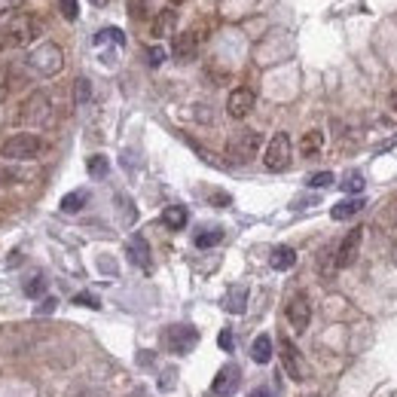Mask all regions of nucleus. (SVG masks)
Segmentation results:
<instances>
[{
	"mask_svg": "<svg viewBox=\"0 0 397 397\" xmlns=\"http://www.w3.org/2000/svg\"><path fill=\"white\" fill-rule=\"evenodd\" d=\"M86 202H89V190H74V192H67V196L61 199V211L77 214V211L86 208Z\"/></svg>",
	"mask_w": 397,
	"mask_h": 397,
	"instance_id": "nucleus-22",
	"label": "nucleus"
},
{
	"mask_svg": "<svg viewBox=\"0 0 397 397\" xmlns=\"http://www.w3.org/2000/svg\"><path fill=\"white\" fill-rule=\"evenodd\" d=\"M18 175L16 171H9V168H0V183H13Z\"/></svg>",
	"mask_w": 397,
	"mask_h": 397,
	"instance_id": "nucleus-38",
	"label": "nucleus"
},
{
	"mask_svg": "<svg viewBox=\"0 0 397 397\" xmlns=\"http://www.w3.org/2000/svg\"><path fill=\"white\" fill-rule=\"evenodd\" d=\"M43 290H46V278H43V275H34V278L25 281V293H28V297H40Z\"/></svg>",
	"mask_w": 397,
	"mask_h": 397,
	"instance_id": "nucleus-29",
	"label": "nucleus"
},
{
	"mask_svg": "<svg viewBox=\"0 0 397 397\" xmlns=\"http://www.w3.org/2000/svg\"><path fill=\"white\" fill-rule=\"evenodd\" d=\"M269 266H272L275 272H288V269H293V266H297V251L288 248V244H278V248L272 251V257H269Z\"/></svg>",
	"mask_w": 397,
	"mask_h": 397,
	"instance_id": "nucleus-15",
	"label": "nucleus"
},
{
	"mask_svg": "<svg viewBox=\"0 0 397 397\" xmlns=\"http://www.w3.org/2000/svg\"><path fill=\"white\" fill-rule=\"evenodd\" d=\"M104 43H116V46H126V34L119 28H104L95 34V46H104Z\"/></svg>",
	"mask_w": 397,
	"mask_h": 397,
	"instance_id": "nucleus-25",
	"label": "nucleus"
},
{
	"mask_svg": "<svg viewBox=\"0 0 397 397\" xmlns=\"http://www.w3.org/2000/svg\"><path fill=\"white\" fill-rule=\"evenodd\" d=\"M251 358L257 361V364H269V361H272V336L260 333L257 339H254V345H251Z\"/></svg>",
	"mask_w": 397,
	"mask_h": 397,
	"instance_id": "nucleus-20",
	"label": "nucleus"
},
{
	"mask_svg": "<svg viewBox=\"0 0 397 397\" xmlns=\"http://www.w3.org/2000/svg\"><path fill=\"white\" fill-rule=\"evenodd\" d=\"M175 22H178V16H175V9H162V13L153 18V37H168L171 31H175Z\"/></svg>",
	"mask_w": 397,
	"mask_h": 397,
	"instance_id": "nucleus-18",
	"label": "nucleus"
},
{
	"mask_svg": "<svg viewBox=\"0 0 397 397\" xmlns=\"http://www.w3.org/2000/svg\"><path fill=\"white\" fill-rule=\"evenodd\" d=\"M92 4H95V6H107L110 0H92Z\"/></svg>",
	"mask_w": 397,
	"mask_h": 397,
	"instance_id": "nucleus-42",
	"label": "nucleus"
},
{
	"mask_svg": "<svg viewBox=\"0 0 397 397\" xmlns=\"http://www.w3.org/2000/svg\"><path fill=\"white\" fill-rule=\"evenodd\" d=\"M74 303L77 305H89V309H101V300L95 297V293H77Z\"/></svg>",
	"mask_w": 397,
	"mask_h": 397,
	"instance_id": "nucleus-32",
	"label": "nucleus"
},
{
	"mask_svg": "<svg viewBox=\"0 0 397 397\" xmlns=\"http://www.w3.org/2000/svg\"><path fill=\"white\" fill-rule=\"evenodd\" d=\"M364 187H366V180H364V175L358 168H352L349 175L342 178V183H339V190L342 192H352V196H358V192H364Z\"/></svg>",
	"mask_w": 397,
	"mask_h": 397,
	"instance_id": "nucleus-24",
	"label": "nucleus"
},
{
	"mask_svg": "<svg viewBox=\"0 0 397 397\" xmlns=\"http://www.w3.org/2000/svg\"><path fill=\"white\" fill-rule=\"evenodd\" d=\"M239 382H241V370H239L236 364L220 366L217 376H214V382H211L208 397H232V394L239 391Z\"/></svg>",
	"mask_w": 397,
	"mask_h": 397,
	"instance_id": "nucleus-8",
	"label": "nucleus"
},
{
	"mask_svg": "<svg viewBox=\"0 0 397 397\" xmlns=\"http://www.w3.org/2000/svg\"><path fill=\"white\" fill-rule=\"evenodd\" d=\"M40 153H43V141H40L37 135H28V131L6 138L4 144H0V156H4V159H13V162L37 159Z\"/></svg>",
	"mask_w": 397,
	"mask_h": 397,
	"instance_id": "nucleus-2",
	"label": "nucleus"
},
{
	"mask_svg": "<svg viewBox=\"0 0 397 397\" xmlns=\"http://www.w3.org/2000/svg\"><path fill=\"white\" fill-rule=\"evenodd\" d=\"M321 147H324V135H321L318 129L305 131L303 141H300V153H303V156H318Z\"/></svg>",
	"mask_w": 397,
	"mask_h": 397,
	"instance_id": "nucleus-21",
	"label": "nucleus"
},
{
	"mask_svg": "<svg viewBox=\"0 0 397 397\" xmlns=\"http://www.w3.org/2000/svg\"><path fill=\"white\" fill-rule=\"evenodd\" d=\"M257 150H260V131L244 129V131H239V135L229 138L227 156H229L232 162H239V165H248V162L257 156Z\"/></svg>",
	"mask_w": 397,
	"mask_h": 397,
	"instance_id": "nucleus-3",
	"label": "nucleus"
},
{
	"mask_svg": "<svg viewBox=\"0 0 397 397\" xmlns=\"http://www.w3.org/2000/svg\"><path fill=\"white\" fill-rule=\"evenodd\" d=\"M336 178H333V171H315V175H309V187H315V190H324V187H330Z\"/></svg>",
	"mask_w": 397,
	"mask_h": 397,
	"instance_id": "nucleus-28",
	"label": "nucleus"
},
{
	"mask_svg": "<svg viewBox=\"0 0 397 397\" xmlns=\"http://www.w3.org/2000/svg\"><path fill=\"white\" fill-rule=\"evenodd\" d=\"M361 208H364V199L354 196V199H345V202H339V205H333L330 217L333 220H352L354 214H361Z\"/></svg>",
	"mask_w": 397,
	"mask_h": 397,
	"instance_id": "nucleus-17",
	"label": "nucleus"
},
{
	"mask_svg": "<svg viewBox=\"0 0 397 397\" xmlns=\"http://www.w3.org/2000/svg\"><path fill=\"white\" fill-rule=\"evenodd\" d=\"M263 165H266L269 171H284L290 165V138L288 131H275L266 153H263Z\"/></svg>",
	"mask_w": 397,
	"mask_h": 397,
	"instance_id": "nucleus-7",
	"label": "nucleus"
},
{
	"mask_svg": "<svg viewBox=\"0 0 397 397\" xmlns=\"http://www.w3.org/2000/svg\"><path fill=\"white\" fill-rule=\"evenodd\" d=\"M187 220H190V214L183 205H168L165 211H162V223H165L168 229H183L187 227Z\"/></svg>",
	"mask_w": 397,
	"mask_h": 397,
	"instance_id": "nucleus-19",
	"label": "nucleus"
},
{
	"mask_svg": "<svg viewBox=\"0 0 397 397\" xmlns=\"http://www.w3.org/2000/svg\"><path fill=\"white\" fill-rule=\"evenodd\" d=\"M199 43H202L199 31H183V34L175 37L171 53H175L178 61H192V58H196V53H199Z\"/></svg>",
	"mask_w": 397,
	"mask_h": 397,
	"instance_id": "nucleus-13",
	"label": "nucleus"
},
{
	"mask_svg": "<svg viewBox=\"0 0 397 397\" xmlns=\"http://www.w3.org/2000/svg\"><path fill=\"white\" fill-rule=\"evenodd\" d=\"M147 61H150V67H159L162 61H165V49H162V46L147 49Z\"/></svg>",
	"mask_w": 397,
	"mask_h": 397,
	"instance_id": "nucleus-33",
	"label": "nucleus"
},
{
	"mask_svg": "<svg viewBox=\"0 0 397 397\" xmlns=\"http://www.w3.org/2000/svg\"><path fill=\"white\" fill-rule=\"evenodd\" d=\"M223 309L229 315H241L248 309V288L244 284H236V288H229V293L223 297Z\"/></svg>",
	"mask_w": 397,
	"mask_h": 397,
	"instance_id": "nucleus-16",
	"label": "nucleus"
},
{
	"mask_svg": "<svg viewBox=\"0 0 397 397\" xmlns=\"http://www.w3.org/2000/svg\"><path fill=\"white\" fill-rule=\"evenodd\" d=\"M116 202L122 205V217H126V223H135V217H138V214H135V205H131V202H129L126 196H119Z\"/></svg>",
	"mask_w": 397,
	"mask_h": 397,
	"instance_id": "nucleus-34",
	"label": "nucleus"
},
{
	"mask_svg": "<svg viewBox=\"0 0 397 397\" xmlns=\"http://www.w3.org/2000/svg\"><path fill=\"white\" fill-rule=\"evenodd\" d=\"M159 388H162V391H171V388H175V370L162 373V382H159Z\"/></svg>",
	"mask_w": 397,
	"mask_h": 397,
	"instance_id": "nucleus-35",
	"label": "nucleus"
},
{
	"mask_svg": "<svg viewBox=\"0 0 397 397\" xmlns=\"http://www.w3.org/2000/svg\"><path fill=\"white\" fill-rule=\"evenodd\" d=\"M89 98H92V83H89L86 77H77V83H74V101H77V107H83Z\"/></svg>",
	"mask_w": 397,
	"mask_h": 397,
	"instance_id": "nucleus-27",
	"label": "nucleus"
},
{
	"mask_svg": "<svg viewBox=\"0 0 397 397\" xmlns=\"http://www.w3.org/2000/svg\"><path fill=\"white\" fill-rule=\"evenodd\" d=\"M28 65L34 67L37 74H43V77H55L61 70V65H65V55H61V49L55 43H43V46H37L34 53H31Z\"/></svg>",
	"mask_w": 397,
	"mask_h": 397,
	"instance_id": "nucleus-4",
	"label": "nucleus"
},
{
	"mask_svg": "<svg viewBox=\"0 0 397 397\" xmlns=\"http://www.w3.org/2000/svg\"><path fill=\"white\" fill-rule=\"evenodd\" d=\"M251 397H272V391H269V388H254Z\"/></svg>",
	"mask_w": 397,
	"mask_h": 397,
	"instance_id": "nucleus-41",
	"label": "nucleus"
},
{
	"mask_svg": "<svg viewBox=\"0 0 397 397\" xmlns=\"http://www.w3.org/2000/svg\"><path fill=\"white\" fill-rule=\"evenodd\" d=\"M162 339H165V349L171 354H190L192 349H196V342H199V333H196L192 324H171Z\"/></svg>",
	"mask_w": 397,
	"mask_h": 397,
	"instance_id": "nucleus-5",
	"label": "nucleus"
},
{
	"mask_svg": "<svg viewBox=\"0 0 397 397\" xmlns=\"http://www.w3.org/2000/svg\"><path fill=\"white\" fill-rule=\"evenodd\" d=\"M58 9H61V16H65L67 22H74V18L80 16V6H77V0H58Z\"/></svg>",
	"mask_w": 397,
	"mask_h": 397,
	"instance_id": "nucleus-30",
	"label": "nucleus"
},
{
	"mask_svg": "<svg viewBox=\"0 0 397 397\" xmlns=\"http://www.w3.org/2000/svg\"><path fill=\"white\" fill-rule=\"evenodd\" d=\"M53 309H55V300L49 297V300H43V305H40L37 312H40V315H49V312H53Z\"/></svg>",
	"mask_w": 397,
	"mask_h": 397,
	"instance_id": "nucleus-39",
	"label": "nucleus"
},
{
	"mask_svg": "<svg viewBox=\"0 0 397 397\" xmlns=\"http://www.w3.org/2000/svg\"><path fill=\"white\" fill-rule=\"evenodd\" d=\"M196 248H202V251H208V248H214V244H220L223 241V229L220 227H208V229H199L196 232Z\"/></svg>",
	"mask_w": 397,
	"mask_h": 397,
	"instance_id": "nucleus-23",
	"label": "nucleus"
},
{
	"mask_svg": "<svg viewBox=\"0 0 397 397\" xmlns=\"http://www.w3.org/2000/svg\"><path fill=\"white\" fill-rule=\"evenodd\" d=\"M49 119H53V104L43 92H34L18 110V122H25V126H46Z\"/></svg>",
	"mask_w": 397,
	"mask_h": 397,
	"instance_id": "nucleus-6",
	"label": "nucleus"
},
{
	"mask_svg": "<svg viewBox=\"0 0 397 397\" xmlns=\"http://www.w3.org/2000/svg\"><path fill=\"white\" fill-rule=\"evenodd\" d=\"M391 107L397 110V92H394V95H391Z\"/></svg>",
	"mask_w": 397,
	"mask_h": 397,
	"instance_id": "nucleus-43",
	"label": "nucleus"
},
{
	"mask_svg": "<svg viewBox=\"0 0 397 397\" xmlns=\"http://www.w3.org/2000/svg\"><path fill=\"white\" fill-rule=\"evenodd\" d=\"M211 202H214V205H220V208H223V205H229L232 199L227 196V192H214V196H211Z\"/></svg>",
	"mask_w": 397,
	"mask_h": 397,
	"instance_id": "nucleus-37",
	"label": "nucleus"
},
{
	"mask_svg": "<svg viewBox=\"0 0 397 397\" xmlns=\"http://www.w3.org/2000/svg\"><path fill=\"white\" fill-rule=\"evenodd\" d=\"M288 321H290V327L303 333L305 327H309V321H312V303L305 293H293V297L288 300Z\"/></svg>",
	"mask_w": 397,
	"mask_h": 397,
	"instance_id": "nucleus-10",
	"label": "nucleus"
},
{
	"mask_svg": "<svg viewBox=\"0 0 397 397\" xmlns=\"http://www.w3.org/2000/svg\"><path fill=\"white\" fill-rule=\"evenodd\" d=\"M129 260L135 263L138 269H144V272H150L153 269V257H150V244H147V239L144 236H131L129 239Z\"/></svg>",
	"mask_w": 397,
	"mask_h": 397,
	"instance_id": "nucleus-14",
	"label": "nucleus"
},
{
	"mask_svg": "<svg viewBox=\"0 0 397 397\" xmlns=\"http://www.w3.org/2000/svg\"><path fill=\"white\" fill-rule=\"evenodd\" d=\"M89 175L92 178H95V180H101V178H107V171H110V162H107V156H101V153H98V156H92L89 159Z\"/></svg>",
	"mask_w": 397,
	"mask_h": 397,
	"instance_id": "nucleus-26",
	"label": "nucleus"
},
{
	"mask_svg": "<svg viewBox=\"0 0 397 397\" xmlns=\"http://www.w3.org/2000/svg\"><path fill=\"white\" fill-rule=\"evenodd\" d=\"M361 239H364V232L361 229H352L349 236H345L339 241V248H336V269H345V266H352L354 260H358V251H361Z\"/></svg>",
	"mask_w": 397,
	"mask_h": 397,
	"instance_id": "nucleus-12",
	"label": "nucleus"
},
{
	"mask_svg": "<svg viewBox=\"0 0 397 397\" xmlns=\"http://www.w3.org/2000/svg\"><path fill=\"white\" fill-rule=\"evenodd\" d=\"M217 345H220L223 352H232V349H236V339H232V330H229V327H223V330H220Z\"/></svg>",
	"mask_w": 397,
	"mask_h": 397,
	"instance_id": "nucleus-31",
	"label": "nucleus"
},
{
	"mask_svg": "<svg viewBox=\"0 0 397 397\" xmlns=\"http://www.w3.org/2000/svg\"><path fill=\"white\" fill-rule=\"evenodd\" d=\"M254 104H257V95H254V89L248 86H239L229 92V101H227V114L232 119H244L254 110Z\"/></svg>",
	"mask_w": 397,
	"mask_h": 397,
	"instance_id": "nucleus-11",
	"label": "nucleus"
},
{
	"mask_svg": "<svg viewBox=\"0 0 397 397\" xmlns=\"http://www.w3.org/2000/svg\"><path fill=\"white\" fill-rule=\"evenodd\" d=\"M22 4H25V0H0V16L9 13V9H18Z\"/></svg>",
	"mask_w": 397,
	"mask_h": 397,
	"instance_id": "nucleus-36",
	"label": "nucleus"
},
{
	"mask_svg": "<svg viewBox=\"0 0 397 397\" xmlns=\"http://www.w3.org/2000/svg\"><path fill=\"white\" fill-rule=\"evenodd\" d=\"M40 31H43V25H40V18H34V16L9 18V25L0 31V49H22L28 43H34L40 37Z\"/></svg>",
	"mask_w": 397,
	"mask_h": 397,
	"instance_id": "nucleus-1",
	"label": "nucleus"
},
{
	"mask_svg": "<svg viewBox=\"0 0 397 397\" xmlns=\"http://www.w3.org/2000/svg\"><path fill=\"white\" fill-rule=\"evenodd\" d=\"M168 4H183V0H168Z\"/></svg>",
	"mask_w": 397,
	"mask_h": 397,
	"instance_id": "nucleus-44",
	"label": "nucleus"
},
{
	"mask_svg": "<svg viewBox=\"0 0 397 397\" xmlns=\"http://www.w3.org/2000/svg\"><path fill=\"white\" fill-rule=\"evenodd\" d=\"M281 364H284V373H288L293 382H303L305 376H309V370H305V364H303L300 349L288 339V336L281 339Z\"/></svg>",
	"mask_w": 397,
	"mask_h": 397,
	"instance_id": "nucleus-9",
	"label": "nucleus"
},
{
	"mask_svg": "<svg viewBox=\"0 0 397 397\" xmlns=\"http://www.w3.org/2000/svg\"><path fill=\"white\" fill-rule=\"evenodd\" d=\"M388 223H391V227H397V199L391 202V208H388Z\"/></svg>",
	"mask_w": 397,
	"mask_h": 397,
	"instance_id": "nucleus-40",
	"label": "nucleus"
}]
</instances>
